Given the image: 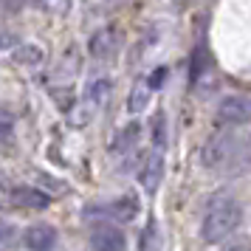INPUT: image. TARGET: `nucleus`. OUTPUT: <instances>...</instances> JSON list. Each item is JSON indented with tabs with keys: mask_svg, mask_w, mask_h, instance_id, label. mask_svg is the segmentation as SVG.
<instances>
[{
	"mask_svg": "<svg viewBox=\"0 0 251 251\" xmlns=\"http://www.w3.org/2000/svg\"><path fill=\"white\" fill-rule=\"evenodd\" d=\"M14 136V116L0 107V141H9Z\"/></svg>",
	"mask_w": 251,
	"mask_h": 251,
	"instance_id": "20",
	"label": "nucleus"
},
{
	"mask_svg": "<svg viewBox=\"0 0 251 251\" xmlns=\"http://www.w3.org/2000/svg\"><path fill=\"white\" fill-rule=\"evenodd\" d=\"M138 215V198L136 195H125V198H116L110 203H96L85 209V217H99V223L107 220H119V223H130Z\"/></svg>",
	"mask_w": 251,
	"mask_h": 251,
	"instance_id": "3",
	"label": "nucleus"
},
{
	"mask_svg": "<svg viewBox=\"0 0 251 251\" xmlns=\"http://www.w3.org/2000/svg\"><path fill=\"white\" fill-rule=\"evenodd\" d=\"M217 122L226 127H240L251 122V96H243V93H231L226 99H220L217 104Z\"/></svg>",
	"mask_w": 251,
	"mask_h": 251,
	"instance_id": "4",
	"label": "nucleus"
},
{
	"mask_svg": "<svg viewBox=\"0 0 251 251\" xmlns=\"http://www.w3.org/2000/svg\"><path fill=\"white\" fill-rule=\"evenodd\" d=\"M161 181H164V155L158 150H152L147 158L141 161V167H138V183H141V189L147 195H155Z\"/></svg>",
	"mask_w": 251,
	"mask_h": 251,
	"instance_id": "7",
	"label": "nucleus"
},
{
	"mask_svg": "<svg viewBox=\"0 0 251 251\" xmlns=\"http://www.w3.org/2000/svg\"><path fill=\"white\" fill-rule=\"evenodd\" d=\"M14 243H17V226L0 220V246H3V249H12Z\"/></svg>",
	"mask_w": 251,
	"mask_h": 251,
	"instance_id": "18",
	"label": "nucleus"
},
{
	"mask_svg": "<svg viewBox=\"0 0 251 251\" xmlns=\"http://www.w3.org/2000/svg\"><path fill=\"white\" fill-rule=\"evenodd\" d=\"M150 127H152V147H155V150L161 152V150L167 147V136H170V127H167V116H164V113L158 110V113L152 116Z\"/></svg>",
	"mask_w": 251,
	"mask_h": 251,
	"instance_id": "16",
	"label": "nucleus"
},
{
	"mask_svg": "<svg viewBox=\"0 0 251 251\" xmlns=\"http://www.w3.org/2000/svg\"><path fill=\"white\" fill-rule=\"evenodd\" d=\"M138 136H141V125H138V122L125 125L113 136V141H110V152H113V155H127V152H133V147L138 144Z\"/></svg>",
	"mask_w": 251,
	"mask_h": 251,
	"instance_id": "11",
	"label": "nucleus"
},
{
	"mask_svg": "<svg viewBox=\"0 0 251 251\" xmlns=\"http://www.w3.org/2000/svg\"><path fill=\"white\" fill-rule=\"evenodd\" d=\"M34 3L43 12L54 14V17H62V14H68V9H71V0H34Z\"/></svg>",
	"mask_w": 251,
	"mask_h": 251,
	"instance_id": "17",
	"label": "nucleus"
},
{
	"mask_svg": "<svg viewBox=\"0 0 251 251\" xmlns=\"http://www.w3.org/2000/svg\"><path fill=\"white\" fill-rule=\"evenodd\" d=\"M14 62H20L23 68H37V65L43 62V48L31 46V43L17 46V51H14Z\"/></svg>",
	"mask_w": 251,
	"mask_h": 251,
	"instance_id": "15",
	"label": "nucleus"
},
{
	"mask_svg": "<svg viewBox=\"0 0 251 251\" xmlns=\"http://www.w3.org/2000/svg\"><path fill=\"white\" fill-rule=\"evenodd\" d=\"M226 251H249V240H237V243H231Z\"/></svg>",
	"mask_w": 251,
	"mask_h": 251,
	"instance_id": "21",
	"label": "nucleus"
},
{
	"mask_svg": "<svg viewBox=\"0 0 251 251\" xmlns=\"http://www.w3.org/2000/svg\"><path fill=\"white\" fill-rule=\"evenodd\" d=\"M206 74H212V57H209V51H206L203 43H198L192 51V57H189V82L192 85H201Z\"/></svg>",
	"mask_w": 251,
	"mask_h": 251,
	"instance_id": "13",
	"label": "nucleus"
},
{
	"mask_svg": "<svg viewBox=\"0 0 251 251\" xmlns=\"http://www.w3.org/2000/svg\"><path fill=\"white\" fill-rule=\"evenodd\" d=\"M246 172H251V133H240L237 144H234V152H231L228 164L223 167V175L240 178Z\"/></svg>",
	"mask_w": 251,
	"mask_h": 251,
	"instance_id": "8",
	"label": "nucleus"
},
{
	"mask_svg": "<svg viewBox=\"0 0 251 251\" xmlns=\"http://www.w3.org/2000/svg\"><path fill=\"white\" fill-rule=\"evenodd\" d=\"M150 96H152V91L147 88V82L138 79L136 85H133V91H130V96H127V110L133 116L144 113V107L150 104Z\"/></svg>",
	"mask_w": 251,
	"mask_h": 251,
	"instance_id": "14",
	"label": "nucleus"
},
{
	"mask_svg": "<svg viewBox=\"0 0 251 251\" xmlns=\"http://www.w3.org/2000/svg\"><path fill=\"white\" fill-rule=\"evenodd\" d=\"M243 217H246V209H243V203L237 198L217 195L215 201L209 203V209L203 212V220H201V237H203V243L206 246H220L228 237H234L237 228L243 226Z\"/></svg>",
	"mask_w": 251,
	"mask_h": 251,
	"instance_id": "1",
	"label": "nucleus"
},
{
	"mask_svg": "<svg viewBox=\"0 0 251 251\" xmlns=\"http://www.w3.org/2000/svg\"><path fill=\"white\" fill-rule=\"evenodd\" d=\"M119 48V31L113 25H104L99 31H93L91 43H88V51H91L93 59H110Z\"/></svg>",
	"mask_w": 251,
	"mask_h": 251,
	"instance_id": "10",
	"label": "nucleus"
},
{
	"mask_svg": "<svg viewBox=\"0 0 251 251\" xmlns=\"http://www.w3.org/2000/svg\"><path fill=\"white\" fill-rule=\"evenodd\" d=\"M167 76H170V68H167V65H158V68L152 71V74H150L147 79V88L150 91H158V88H164V82H167Z\"/></svg>",
	"mask_w": 251,
	"mask_h": 251,
	"instance_id": "19",
	"label": "nucleus"
},
{
	"mask_svg": "<svg viewBox=\"0 0 251 251\" xmlns=\"http://www.w3.org/2000/svg\"><path fill=\"white\" fill-rule=\"evenodd\" d=\"M91 246H93V251H125L127 237H125V231L116 228L113 223H93Z\"/></svg>",
	"mask_w": 251,
	"mask_h": 251,
	"instance_id": "6",
	"label": "nucleus"
},
{
	"mask_svg": "<svg viewBox=\"0 0 251 251\" xmlns=\"http://www.w3.org/2000/svg\"><path fill=\"white\" fill-rule=\"evenodd\" d=\"M23 243L28 251H54L59 243V231L48 223H34V226L25 228Z\"/></svg>",
	"mask_w": 251,
	"mask_h": 251,
	"instance_id": "9",
	"label": "nucleus"
},
{
	"mask_svg": "<svg viewBox=\"0 0 251 251\" xmlns=\"http://www.w3.org/2000/svg\"><path fill=\"white\" fill-rule=\"evenodd\" d=\"M9 201L12 206L17 209H28V212H46L48 206H51V195L43 192V189H37L31 183H17L9 189Z\"/></svg>",
	"mask_w": 251,
	"mask_h": 251,
	"instance_id": "5",
	"label": "nucleus"
},
{
	"mask_svg": "<svg viewBox=\"0 0 251 251\" xmlns=\"http://www.w3.org/2000/svg\"><path fill=\"white\" fill-rule=\"evenodd\" d=\"M237 130H217L212 136L206 138V144L201 147V164L206 170H217L223 172V167L228 164L231 152H234V144H237Z\"/></svg>",
	"mask_w": 251,
	"mask_h": 251,
	"instance_id": "2",
	"label": "nucleus"
},
{
	"mask_svg": "<svg viewBox=\"0 0 251 251\" xmlns=\"http://www.w3.org/2000/svg\"><path fill=\"white\" fill-rule=\"evenodd\" d=\"M110 91H113V82L110 76H96V79L88 82V88H85V104L88 107H102L107 99H110Z\"/></svg>",
	"mask_w": 251,
	"mask_h": 251,
	"instance_id": "12",
	"label": "nucleus"
}]
</instances>
